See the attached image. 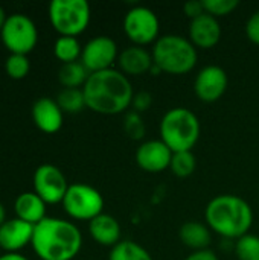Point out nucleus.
I'll use <instances>...</instances> for the list:
<instances>
[{
    "mask_svg": "<svg viewBox=\"0 0 259 260\" xmlns=\"http://www.w3.org/2000/svg\"><path fill=\"white\" fill-rule=\"evenodd\" d=\"M82 91L87 108L104 116L124 113L131 107L134 96L130 79L116 69L90 73Z\"/></svg>",
    "mask_w": 259,
    "mask_h": 260,
    "instance_id": "1",
    "label": "nucleus"
},
{
    "mask_svg": "<svg viewBox=\"0 0 259 260\" xmlns=\"http://www.w3.org/2000/svg\"><path fill=\"white\" fill-rule=\"evenodd\" d=\"M40 260H73L82 247L79 229L61 218H44L34 227L31 242Z\"/></svg>",
    "mask_w": 259,
    "mask_h": 260,
    "instance_id": "2",
    "label": "nucleus"
},
{
    "mask_svg": "<svg viewBox=\"0 0 259 260\" xmlns=\"http://www.w3.org/2000/svg\"><path fill=\"white\" fill-rule=\"evenodd\" d=\"M205 219L211 232H215L223 238L238 241L249 235L253 224V210L241 197L224 193L208 203Z\"/></svg>",
    "mask_w": 259,
    "mask_h": 260,
    "instance_id": "3",
    "label": "nucleus"
},
{
    "mask_svg": "<svg viewBox=\"0 0 259 260\" xmlns=\"http://www.w3.org/2000/svg\"><path fill=\"white\" fill-rule=\"evenodd\" d=\"M154 66L162 73L180 76L194 70L198 61L195 46L182 35H163L160 37L151 50Z\"/></svg>",
    "mask_w": 259,
    "mask_h": 260,
    "instance_id": "4",
    "label": "nucleus"
},
{
    "mask_svg": "<svg viewBox=\"0 0 259 260\" xmlns=\"http://www.w3.org/2000/svg\"><path fill=\"white\" fill-rule=\"evenodd\" d=\"M160 140L172 151H192L200 139V120L188 108L177 107L165 113L160 120Z\"/></svg>",
    "mask_w": 259,
    "mask_h": 260,
    "instance_id": "5",
    "label": "nucleus"
},
{
    "mask_svg": "<svg viewBox=\"0 0 259 260\" xmlns=\"http://www.w3.org/2000/svg\"><path fill=\"white\" fill-rule=\"evenodd\" d=\"M92 11L85 0H52L49 21L60 37H78L90 23Z\"/></svg>",
    "mask_w": 259,
    "mask_h": 260,
    "instance_id": "6",
    "label": "nucleus"
},
{
    "mask_svg": "<svg viewBox=\"0 0 259 260\" xmlns=\"http://www.w3.org/2000/svg\"><path fill=\"white\" fill-rule=\"evenodd\" d=\"M61 204L64 212L76 221L90 222L104 213V198L101 192L84 183L70 184Z\"/></svg>",
    "mask_w": 259,
    "mask_h": 260,
    "instance_id": "7",
    "label": "nucleus"
},
{
    "mask_svg": "<svg viewBox=\"0 0 259 260\" xmlns=\"http://www.w3.org/2000/svg\"><path fill=\"white\" fill-rule=\"evenodd\" d=\"M3 46L9 53L27 55L38 43V29L32 18L24 14L8 15V20L0 32Z\"/></svg>",
    "mask_w": 259,
    "mask_h": 260,
    "instance_id": "8",
    "label": "nucleus"
},
{
    "mask_svg": "<svg viewBox=\"0 0 259 260\" xmlns=\"http://www.w3.org/2000/svg\"><path fill=\"white\" fill-rule=\"evenodd\" d=\"M124 32L134 46L145 47L160 37V21L156 12L147 6H134L124 17Z\"/></svg>",
    "mask_w": 259,
    "mask_h": 260,
    "instance_id": "9",
    "label": "nucleus"
},
{
    "mask_svg": "<svg viewBox=\"0 0 259 260\" xmlns=\"http://www.w3.org/2000/svg\"><path fill=\"white\" fill-rule=\"evenodd\" d=\"M32 181H34V192L46 204L63 203L70 186L61 169L53 165L38 166L34 172Z\"/></svg>",
    "mask_w": 259,
    "mask_h": 260,
    "instance_id": "10",
    "label": "nucleus"
},
{
    "mask_svg": "<svg viewBox=\"0 0 259 260\" xmlns=\"http://www.w3.org/2000/svg\"><path fill=\"white\" fill-rule=\"evenodd\" d=\"M118 56L119 52L114 40L105 35H99L82 46L81 62L90 73H96L113 69V64L118 62Z\"/></svg>",
    "mask_w": 259,
    "mask_h": 260,
    "instance_id": "11",
    "label": "nucleus"
},
{
    "mask_svg": "<svg viewBox=\"0 0 259 260\" xmlns=\"http://www.w3.org/2000/svg\"><path fill=\"white\" fill-rule=\"evenodd\" d=\"M229 85V78L224 69L220 66L203 67L194 81V91L197 98L206 104H214L220 101Z\"/></svg>",
    "mask_w": 259,
    "mask_h": 260,
    "instance_id": "12",
    "label": "nucleus"
},
{
    "mask_svg": "<svg viewBox=\"0 0 259 260\" xmlns=\"http://www.w3.org/2000/svg\"><path fill=\"white\" fill-rule=\"evenodd\" d=\"M172 151L162 140L143 142L136 151L137 166L150 174H159L169 169Z\"/></svg>",
    "mask_w": 259,
    "mask_h": 260,
    "instance_id": "13",
    "label": "nucleus"
},
{
    "mask_svg": "<svg viewBox=\"0 0 259 260\" xmlns=\"http://www.w3.org/2000/svg\"><path fill=\"white\" fill-rule=\"evenodd\" d=\"M34 225L18 219H6L0 227V248L5 253H18L32 242Z\"/></svg>",
    "mask_w": 259,
    "mask_h": 260,
    "instance_id": "14",
    "label": "nucleus"
},
{
    "mask_svg": "<svg viewBox=\"0 0 259 260\" xmlns=\"http://www.w3.org/2000/svg\"><path fill=\"white\" fill-rule=\"evenodd\" d=\"M221 26L218 23V18L203 14L194 20H191L189 24V41L195 46V49H212L215 47L221 40Z\"/></svg>",
    "mask_w": 259,
    "mask_h": 260,
    "instance_id": "15",
    "label": "nucleus"
},
{
    "mask_svg": "<svg viewBox=\"0 0 259 260\" xmlns=\"http://www.w3.org/2000/svg\"><path fill=\"white\" fill-rule=\"evenodd\" d=\"M31 113L35 126L46 134H55L63 126L64 113L58 107L56 101L50 98H40L35 101Z\"/></svg>",
    "mask_w": 259,
    "mask_h": 260,
    "instance_id": "16",
    "label": "nucleus"
},
{
    "mask_svg": "<svg viewBox=\"0 0 259 260\" xmlns=\"http://www.w3.org/2000/svg\"><path fill=\"white\" fill-rule=\"evenodd\" d=\"M119 72L128 76H142L151 70L154 66L153 53L142 46H130L124 49L118 56Z\"/></svg>",
    "mask_w": 259,
    "mask_h": 260,
    "instance_id": "17",
    "label": "nucleus"
},
{
    "mask_svg": "<svg viewBox=\"0 0 259 260\" xmlns=\"http://www.w3.org/2000/svg\"><path fill=\"white\" fill-rule=\"evenodd\" d=\"M89 233L92 239L102 245L113 248L121 242V225L111 215L102 213L89 222Z\"/></svg>",
    "mask_w": 259,
    "mask_h": 260,
    "instance_id": "18",
    "label": "nucleus"
},
{
    "mask_svg": "<svg viewBox=\"0 0 259 260\" xmlns=\"http://www.w3.org/2000/svg\"><path fill=\"white\" fill-rule=\"evenodd\" d=\"M46 206L47 204L35 192H23L14 201L15 218H18V219L35 227L44 218H47L46 216Z\"/></svg>",
    "mask_w": 259,
    "mask_h": 260,
    "instance_id": "19",
    "label": "nucleus"
},
{
    "mask_svg": "<svg viewBox=\"0 0 259 260\" xmlns=\"http://www.w3.org/2000/svg\"><path fill=\"white\" fill-rule=\"evenodd\" d=\"M179 238L183 245H186L194 251L209 250V244L212 241L211 229L206 224L197 221L185 222L179 230Z\"/></svg>",
    "mask_w": 259,
    "mask_h": 260,
    "instance_id": "20",
    "label": "nucleus"
},
{
    "mask_svg": "<svg viewBox=\"0 0 259 260\" xmlns=\"http://www.w3.org/2000/svg\"><path fill=\"white\" fill-rule=\"evenodd\" d=\"M90 76V72L81 61L63 64L58 72V81L63 88H82Z\"/></svg>",
    "mask_w": 259,
    "mask_h": 260,
    "instance_id": "21",
    "label": "nucleus"
},
{
    "mask_svg": "<svg viewBox=\"0 0 259 260\" xmlns=\"http://www.w3.org/2000/svg\"><path fill=\"white\" fill-rule=\"evenodd\" d=\"M82 46L75 37H58L53 44V55L63 64L76 62L81 59Z\"/></svg>",
    "mask_w": 259,
    "mask_h": 260,
    "instance_id": "22",
    "label": "nucleus"
},
{
    "mask_svg": "<svg viewBox=\"0 0 259 260\" xmlns=\"http://www.w3.org/2000/svg\"><path fill=\"white\" fill-rule=\"evenodd\" d=\"M108 260H153L148 250L133 241H121L108 254Z\"/></svg>",
    "mask_w": 259,
    "mask_h": 260,
    "instance_id": "23",
    "label": "nucleus"
},
{
    "mask_svg": "<svg viewBox=\"0 0 259 260\" xmlns=\"http://www.w3.org/2000/svg\"><path fill=\"white\" fill-rule=\"evenodd\" d=\"M56 104L63 113L69 114H76L87 107L82 88H63L58 93Z\"/></svg>",
    "mask_w": 259,
    "mask_h": 260,
    "instance_id": "24",
    "label": "nucleus"
},
{
    "mask_svg": "<svg viewBox=\"0 0 259 260\" xmlns=\"http://www.w3.org/2000/svg\"><path fill=\"white\" fill-rule=\"evenodd\" d=\"M195 168H197V158L192 151H182L172 154L169 169L176 177L188 178L194 174Z\"/></svg>",
    "mask_w": 259,
    "mask_h": 260,
    "instance_id": "25",
    "label": "nucleus"
},
{
    "mask_svg": "<svg viewBox=\"0 0 259 260\" xmlns=\"http://www.w3.org/2000/svg\"><path fill=\"white\" fill-rule=\"evenodd\" d=\"M31 70V62L27 55L11 53L5 61V72L11 79H23Z\"/></svg>",
    "mask_w": 259,
    "mask_h": 260,
    "instance_id": "26",
    "label": "nucleus"
},
{
    "mask_svg": "<svg viewBox=\"0 0 259 260\" xmlns=\"http://www.w3.org/2000/svg\"><path fill=\"white\" fill-rule=\"evenodd\" d=\"M235 254L238 260H259V236L246 235L235 244Z\"/></svg>",
    "mask_w": 259,
    "mask_h": 260,
    "instance_id": "27",
    "label": "nucleus"
},
{
    "mask_svg": "<svg viewBox=\"0 0 259 260\" xmlns=\"http://www.w3.org/2000/svg\"><path fill=\"white\" fill-rule=\"evenodd\" d=\"M203 5H205L206 14L218 18V17H226L232 14L240 6V2L238 0H203Z\"/></svg>",
    "mask_w": 259,
    "mask_h": 260,
    "instance_id": "28",
    "label": "nucleus"
},
{
    "mask_svg": "<svg viewBox=\"0 0 259 260\" xmlns=\"http://www.w3.org/2000/svg\"><path fill=\"white\" fill-rule=\"evenodd\" d=\"M124 129L127 133V136L133 140H140L145 136V123L143 119L140 117L139 113L136 111H130L125 116L124 120Z\"/></svg>",
    "mask_w": 259,
    "mask_h": 260,
    "instance_id": "29",
    "label": "nucleus"
},
{
    "mask_svg": "<svg viewBox=\"0 0 259 260\" xmlns=\"http://www.w3.org/2000/svg\"><path fill=\"white\" fill-rule=\"evenodd\" d=\"M151 104H153V96L148 91H139V93H134L131 107H133V111L140 114L147 111L151 107Z\"/></svg>",
    "mask_w": 259,
    "mask_h": 260,
    "instance_id": "30",
    "label": "nucleus"
},
{
    "mask_svg": "<svg viewBox=\"0 0 259 260\" xmlns=\"http://www.w3.org/2000/svg\"><path fill=\"white\" fill-rule=\"evenodd\" d=\"M246 35L253 44L259 46V9L256 12H253L250 15V18L247 20V23H246Z\"/></svg>",
    "mask_w": 259,
    "mask_h": 260,
    "instance_id": "31",
    "label": "nucleus"
},
{
    "mask_svg": "<svg viewBox=\"0 0 259 260\" xmlns=\"http://www.w3.org/2000/svg\"><path fill=\"white\" fill-rule=\"evenodd\" d=\"M183 11H185V14H186L191 20H194V18H197V17L206 14L203 0H191V2H186L185 6H183Z\"/></svg>",
    "mask_w": 259,
    "mask_h": 260,
    "instance_id": "32",
    "label": "nucleus"
},
{
    "mask_svg": "<svg viewBox=\"0 0 259 260\" xmlns=\"http://www.w3.org/2000/svg\"><path fill=\"white\" fill-rule=\"evenodd\" d=\"M185 260H220L212 250H202L191 253Z\"/></svg>",
    "mask_w": 259,
    "mask_h": 260,
    "instance_id": "33",
    "label": "nucleus"
},
{
    "mask_svg": "<svg viewBox=\"0 0 259 260\" xmlns=\"http://www.w3.org/2000/svg\"><path fill=\"white\" fill-rule=\"evenodd\" d=\"M0 260H29L27 257L21 256L20 253H5L0 256Z\"/></svg>",
    "mask_w": 259,
    "mask_h": 260,
    "instance_id": "34",
    "label": "nucleus"
},
{
    "mask_svg": "<svg viewBox=\"0 0 259 260\" xmlns=\"http://www.w3.org/2000/svg\"><path fill=\"white\" fill-rule=\"evenodd\" d=\"M6 20H8V15H6L5 9L0 6V32H2V29H3V26H5V23H6Z\"/></svg>",
    "mask_w": 259,
    "mask_h": 260,
    "instance_id": "35",
    "label": "nucleus"
},
{
    "mask_svg": "<svg viewBox=\"0 0 259 260\" xmlns=\"http://www.w3.org/2000/svg\"><path fill=\"white\" fill-rule=\"evenodd\" d=\"M6 221V210H5V207H3V204L0 203V227H2V224Z\"/></svg>",
    "mask_w": 259,
    "mask_h": 260,
    "instance_id": "36",
    "label": "nucleus"
}]
</instances>
